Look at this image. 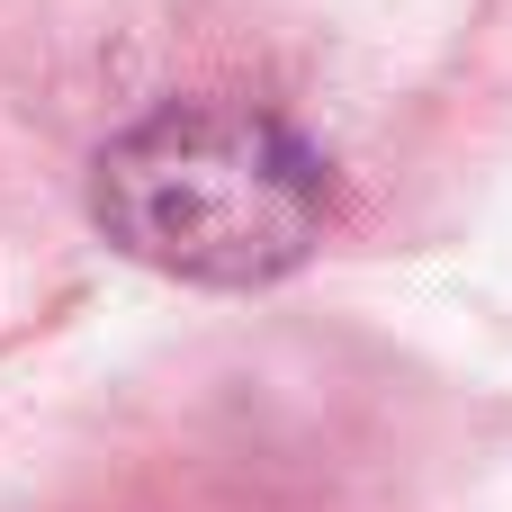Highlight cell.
Wrapping results in <instances>:
<instances>
[{"mask_svg": "<svg viewBox=\"0 0 512 512\" xmlns=\"http://www.w3.org/2000/svg\"><path fill=\"white\" fill-rule=\"evenodd\" d=\"M90 216L144 270L189 288H261L324 243L333 162L252 99H171L108 135Z\"/></svg>", "mask_w": 512, "mask_h": 512, "instance_id": "obj_1", "label": "cell"}]
</instances>
